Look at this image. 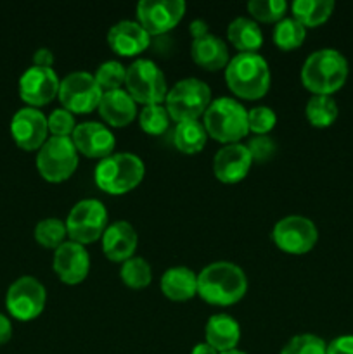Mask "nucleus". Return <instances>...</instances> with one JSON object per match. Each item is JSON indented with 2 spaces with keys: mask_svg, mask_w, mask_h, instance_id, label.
I'll list each match as a JSON object with an SVG mask.
<instances>
[{
  "mask_svg": "<svg viewBox=\"0 0 353 354\" xmlns=\"http://www.w3.org/2000/svg\"><path fill=\"white\" fill-rule=\"evenodd\" d=\"M248 290L244 270L230 261H215L197 275V294L215 306H230Z\"/></svg>",
  "mask_w": 353,
  "mask_h": 354,
  "instance_id": "f257e3e1",
  "label": "nucleus"
},
{
  "mask_svg": "<svg viewBox=\"0 0 353 354\" xmlns=\"http://www.w3.org/2000/svg\"><path fill=\"white\" fill-rule=\"evenodd\" d=\"M348 78V61L336 48L311 52L301 68V82L314 95H331Z\"/></svg>",
  "mask_w": 353,
  "mask_h": 354,
  "instance_id": "f03ea898",
  "label": "nucleus"
},
{
  "mask_svg": "<svg viewBox=\"0 0 353 354\" xmlns=\"http://www.w3.org/2000/svg\"><path fill=\"white\" fill-rule=\"evenodd\" d=\"M225 82L237 97L256 100L269 92V62L258 52H239L225 66Z\"/></svg>",
  "mask_w": 353,
  "mask_h": 354,
  "instance_id": "7ed1b4c3",
  "label": "nucleus"
},
{
  "mask_svg": "<svg viewBox=\"0 0 353 354\" xmlns=\"http://www.w3.org/2000/svg\"><path fill=\"white\" fill-rule=\"evenodd\" d=\"M145 173L144 161L132 152H113L96 166V183L107 194H125L142 182Z\"/></svg>",
  "mask_w": 353,
  "mask_h": 354,
  "instance_id": "20e7f679",
  "label": "nucleus"
},
{
  "mask_svg": "<svg viewBox=\"0 0 353 354\" xmlns=\"http://www.w3.org/2000/svg\"><path fill=\"white\" fill-rule=\"evenodd\" d=\"M204 128L210 137L221 144H237L248 135V111L232 97L211 100L204 113Z\"/></svg>",
  "mask_w": 353,
  "mask_h": 354,
  "instance_id": "39448f33",
  "label": "nucleus"
},
{
  "mask_svg": "<svg viewBox=\"0 0 353 354\" xmlns=\"http://www.w3.org/2000/svg\"><path fill=\"white\" fill-rule=\"evenodd\" d=\"M211 104V88L203 80L182 78L168 90L165 99V107L170 118L175 121H190L204 116L208 106Z\"/></svg>",
  "mask_w": 353,
  "mask_h": 354,
  "instance_id": "423d86ee",
  "label": "nucleus"
},
{
  "mask_svg": "<svg viewBox=\"0 0 353 354\" xmlns=\"http://www.w3.org/2000/svg\"><path fill=\"white\" fill-rule=\"evenodd\" d=\"M127 92L130 93L135 102L163 104L168 93L166 78L161 68L151 59H135L127 68L125 78Z\"/></svg>",
  "mask_w": 353,
  "mask_h": 354,
  "instance_id": "0eeeda50",
  "label": "nucleus"
},
{
  "mask_svg": "<svg viewBox=\"0 0 353 354\" xmlns=\"http://www.w3.org/2000/svg\"><path fill=\"white\" fill-rule=\"evenodd\" d=\"M78 166V151L71 137H51L38 149L37 168L47 182L69 178Z\"/></svg>",
  "mask_w": 353,
  "mask_h": 354,
  "instance_id": "6e6552de",
  "label": "nucleus"
},
{
  "mask_svg": "<svg viewBox=\"0 0 353 354\" xmlns=\"http://www.w3.org/2000/svg\"><path fill=\"white\" fill-rule=\"evenodd\" d=\"M107 228V209L102 201L82 199L71 207L66 218V230L71 241L78 244H90L102 237Z\"/></svg>",
  "mask_w": 353,
  "mask_h": 354,
  "instance_id": "1a4fd4ad",
  "label": "nucleus"
},
{
  "mask_svg": "<svg viewBox=\"0 0 353 354\" xmlns=\"http://www.w3.org/2000/svg\"><path fill=\"white\" fill-rule=\"evenodd\" d=\"M102 88L96 82V76L89 71H73L61 80L59 99L71 113H90L99 107Z\"/></svg>",
  "mask_w": 353,
  "mask_h": 354,
  "instance_id": "9d476101",
  "label": "nucleus"
},
{
  "mask_svg": "<svg viewBox=\"0 0 353 354\" xmlns=\"http://www.w3.org/2000/svg\"><path fill=\"white\" fill-rule=\"evenodd\" d=\"M47 292L40 280L35 277H19L7 289L6 304L9 313L17 320H33L44 311Z\"/></svg>",
  "mask_w": 353,
  "mask_h": 354,
  "instance_id": "9b49d317",
  "label": "nucleus"
},
{
  "mask_svg": "<svg viewBox=\"0 0 353 354\" xmlns=\"http://www.w3.org/2000/svg\"><path fill=\"white\" fill-rule=\"evenodd\" d=\"M272 239L284 252L305 254L317 244L318 232L310 218L291 214L277 221L272 230Z\"/></svg>",
  "mask_w": 353,
  "mask_h": 354,
  "instance_id": "f8f14e48",
  "label": "nucleus"
},
{
  "mask_svg": "<svg viewBox=\"0 0 353 354\" xmlns=\"http://www.w3.org/2000/svg\"><path fill=\"white\" fill-rule=\"evenodd\" d=\"M185 12L183 0H141L137 21L149 35H163L172 30Z\"/></svg>",
  "mask_w": 353,
  "mask_h": 354,
  "instance_id": "ddd939ff",
  "label": "nucleus"
},
{
  "mask_svg": "<svg viewBox=\"0 0 353 354\" xmlns=\"http://www.w3.org/2000/svg\"><path fill=\"white\" fill-rule=\"evenodd\" d=\"M57 73L52 68L30 66L19 78V95L30 107L48 104L59 93Z\"/></svg>",
  "mask_w": 353,
  "mask_h": 354,
  "instance_id": "4468645a",
  "label": "nucleus"
},
{
  "mask_svg": "<svg viewBox=\"0 0 353 354\" xmlns=\"http://www.w3.org/2000/svg\"><path fill=\"white\" fill-rule=\"evenodd\" d=\"M10 133L16 144L24 151L40 149L47 140V116L37 107H23L12 116Z\"/></svg>",
  "mask_w": 353,
  "mask_h": 354,
  "instance_id": "2eb2a0df",
  "label": "nucleus"
},
{
  "mask_svg": "<svg viewBox=\"0 0 353 354\" xmlns=\"http://www.w3.org/2000/svg\"><path fill=\"white\" fill-rule=\"evenodd\" d=\"M71 138L76 151L85 154L87 158H107L113 154L114 145H116L113 131L99 121H85V123L76 124Z\"/></svg>",
  "mask_w": 353,
  "mask_h": 354,
  "instance_id": "dca6fc26",
  "label": "nucleus"
},
{
  "mask_svg": "<svg viewBox=\"0 0 353 354\" xmlns=\"http://www.w3.org/2000/svg\"><path fill=\"white\" fill-rule=\"evenodd\" d=\"M54 270L64 283H80L90 272V254L85 245L64 241L54 251Z\"/></svg>",
  "mask_w": 353,
  "mask_h": 354,
  "instance_id": "f3484780",
  "label": "nucleus"
},
{
  "mask_svg": "<svg viewBox=\"0 0 353 354\" xmlns=\"http://www.w3.org/2000/svg\"><path fill=\"white\" fill-rule=\"evenodd\" d=\"M253 158L246 144H227L215 154L213 173L220 182L237 183L249 173Z\"/></svg>",
  "mask_w": 353,
  "mask_h": 354,
  "instance_id": "a211bd4d",
  "label": "nucleus"
},
{
  "mask_svg": "<svg viewBox=\"0 0 353 354\" xmlns=\"http://www.w3.org/2000/svg\"><path fill=\"white\" fill-rule=\"evenodd\" d=\"M107 44L120 55H137L151 44V35L142 28L138 21L123 19L109 28Z\"/></svg>",
  "mask_w": 353,
  "mask_h": 354,
  "instance_id": "6ab92c4d",
  "label": "nucleus"
},
{
  "mask_svg": "<svg viewBox=\"0 0 353 354\" xmlns=\"http://www.w3.org/2000/svg\"><path fill=\"white\" fill-rule=\"evenodd\" d=\"M102 251L111 261H127L134 256L138 244V235L134 225L120 220L107 225L102 234Z\"/></svg>",
  "mask_w": 353,
  "mask_h": 354,
  "instance_id": "aec40b11",
  "label": "nucleus"
},
{
  "mask_svg": "<svg viewBox=\"0 0 353 354\" xmlns=\"http://www.w3.org/2000/svg\"><path fill=\"white\" fill-rule=\"evenodd\" d=\"M99 113L113 127H127L137 114V102L125 88L109 90L100 97Z\"/></svg>",
  "mask_w": 353,
  "mask_h": 354,
  "instance_id": "412c9836",
  "label": "nucleus"
},
{
  "mask_svg": "<svg viewBox=\"0 0 353 354\" xmlns=\"http://www.w3.org/2000/svg\"><path fill=\"white\" fill-rule=\"evenodd\" d=\"M206 342L213 346L218 353H227L235 349L241 339V327L237 320L227 313H218L208 320L204 328Z\"/></svg>",
  "mask_w": 353,
  "mask_h": 354,
  "instance_id": "4be33fe9",
  "label": "nucleus"
},
{
  "mask_svg": "<svg viewBox=\"0 0 353 354\" xmlns=\"http://www.w3.org/2000/svg\"><path fill=\"white\" fill-rule=\"evenodd\" d=\"M190 55L194 61L203 68L215 71L221 69L228 64L230 55H228V47L220 37L217 35H204V37L196 38L190 45Z\"/></svg>",
  "mask_w": 353,
  "mask_h": 354,
  "instance_id": "5701e85b",
  "label": "nucleus"
},
{
  "mask_svg": "<svg viewBox=\"0 0 353 354\" xmlns=\"http://www.w3.org/2000/svg\"><path fill=\"white\" fill-rule=\"evenodd\" d=\"M161 290L173 301H187L197 294V275L187 266H172L161 277Z\"/></svg>",
  "mask_w": 353,
  "mask_h": 354,
  "instance_id": "b1692460",
  "label": "nucleus"
},
{
  "mask_svg": "<svg viewBox=\"0 0 353 354\" xmlns=\"http://www.w3.org/2000/svg\"><path fill=\"white\" fill-rule=\"evenodd\" d=\"M227 38L241 52H256L263 45V33L258 23L246 16H239L230 21Z\"/></svg>",
  "mask_w": 353,
  "mask_h": 354,
  "instance_id": "393cba45",
  "label": "nucleus"
},
{
  "mask_svg": "<svg viewBox=\"0 0 353 354\" xmlns=\"http://www.w3.org/2000/svg\"><path fill=\"white\" fill-rule=\"evenodd\" d=\"M291 10L294 19L300 21L305 28L318 26L331 17L334 10L332 0H294Z\"/></svg>",
  "mask_w": 353,
  "mask_h": 354,
  "instance_id": "a878e982",
  "label": "nucleus"
},
{
  "mask_svg": "<svg viewBox=\"0 0 353 354\" xmlns=\"http://www.w3.org/2000/svg\"><path fill=\"white\" fill-rule=\"evenodd\" d=\"M206 128L199 120L180 121L175 128V145L183 154H196L206 144Z\"/></svg>",
  "mask_w": 353,
  "mask_h": 354,
  "instance_id": "bb28decb",
  "label": "nucleus"
},
{
  "mask_svg": "<svg viewBox=\"0 0 353 354\" xmlns=\"http://www.w3.org/2000/svg\"><path fill=\"white\" fill-rule=\"evenodd\" d=\"M307 118L314 127H331L338 118V104L331 95H314L307 102Z\"/></svg>",
  "mask_w": 353,
  "mask_h": 354,
  "instance_id": "cd10ccee",
  "label": "nucleus"
},
{
  "mask_svg": "<svg viewBox=\"0 0 353 354\" xmlns=\"http://www.w3.org/2000/svg\"><path fill=\"white\" fill-rule=\"evenodd\" d=\"M305 37H307V28L294 17H282L280 21H277L275 28H273V41L277 47L284 48V50L300 47Z\"/></svg>",
  "mask_w": 353,
  "mask_h": 354,
  "instance_id": "c85d7f7f",
  "label": "nucleus"
},
{
  "mask_svg": "<svg viewBox=\"0 0 353 354\" xmlns=\"http://www.w3.org/2000/svg\"><path fill=\"white\" fill-rule=\"evenodd\" d=\"M120 277L132 289H144L152 280L151 265L141 256H132L130 259L123 261V265H121Z\"/></svg>",
  "mask_w": 353,
  "mask_h": 354,
  "instance_id": "c756f323",
  "label": "nucleus"
},
{
  "mask_svg": "<svg viewBox=\"0 0 353 354\" xmlns=\"http://www.w3.org/2000/svg\"><path fill=\"white\" fill-rule=\"evenodd\" d=\"M66 234V223L59 218H44L35 227V239L38 244L48 249H57L59 245L64 242Z\"/></svg>",
  "mask_w": 353,
  "mask_h": 354,
  "instance_id": "7c9ffc66",
  "label": "nucleus"
},
{
  "mask_svg": "<svg viewBox=\"0 0 353 354\" xmlns=\"http://www.w3.org/2000/svg\"><path fill=\"white\" fill-rule=\"evenodd\" d=\"M170 113L163 104H147L142 107L138 114V123L142 130L151 135H159L168 128L170 124Z\"/></svg>",
  "mask_w": 353,
  "mask_h": 354,
  "instance_id": "2f4dec72",
  "label": "nucleus"
},
{
  "mask_svg": "<svg viewBox=\"0 0 353 354\" xmlns=\"http://www.w3.org/2000/svg\"><path fill=\"white\" fill-rule=\"evenodd\" d=\"M93 76H96V82L99 83L102 92H109V90L121 88L125 78H127V68L116 59H109L97 68Z\"/></svg>",
  "mask_w": 353,
  "mask_h": 354,
  "instance_id": "473e14b6",
  "label": "nucleus"
},
{
  "mask_svg": "<svg viewBox=\"0 0 353 354\" xmlns=\"http://www.w3.org/2000/svg\"><path fill=\"white\" fill-rule=\"evenodd\" d=\"M327 344L324 339L314 334L294 335L289 342L282 348L280 354H325Z\"/></svg>",
  "mask_w": 353,
  "mask_h": 354,
  "instance_id": "72a5a7b5",
  "label": "nucleus"
},
{
  "mask_svg": "<svg viewBox=\"0 0 353 354\" xmlns=\"http://www.w3.org/2000/svg\"><path fill=\"white\" fill-rule=\"evenodd\" d=\"M287 3L284 0H249L248 10L255 19L265 21H280L286 14Z\"/></svg>",
  "mask_w": 353,
  "mask_h": 354,
  "instance_id": "f704fd0d",
  "label": "nucleus"
},
{
  "mask_svg": "<svg viewBox=\"0 0 353 354\" xmlns=\"http://www.w3.org/2000/svg\"><path fill=\"white\" fill-rule=\"evenodd\" d=\"M277 123L275 111L269 106H256L248 111L249 131L255 135H266Z\"/></svg>",
  "mask_w": 353,
  "mask_h": 354,
  "instance_id": "c9c22d12",
  "label": "nucleus"
},
{
  "mask_svg": "<svg viewBox=\"0 0 353 354\" xmlns=\"http://www.w3.org/2000/svg\"><path fill=\"white\" fill-rule=\"evenodd\" d=\"M47 124L52 137H69L76 128L75 114L66 109V107H57L47 118Z\"/></svg>",
  "mask_w": 353,
  "mask_h": 354,
  "instance_id": "e433bc0d",
  "label": "nucleus"
},
{
  "mask_svg": "<svg viewBox=\"0 0 353 354\" xmlns=\"http://www.w3.org/2000/svg\"><path fill=\"white\" fill-rule=\"evenodd\" d=\"M246 147H248L253 161H258V162L269 161L277 151L275 140H273L270 135H255V137L249 138Z\"/></svg>",
  "mask_w": 353,
  "mask_h": 354,
  "instance_id": "4c0bfd02",
  "label": "nucleus"
},
{
  "mask_svg": "<svg viewBox=\"0 0 353 354\" xmlns=\"http://www.w3.org/2000/svg\"><path fill=\"white\" fill-rule=\"evenodd\" d=\"M325 354H353V335H339L327 344Z\"/></svg>",
  "mask_w": 353,
  "mask_h": 354,
  "instance_id": "58836bf2",
  "label": "nucleus"
},
{
  "mask_svg": "<svg viewBox=\"0 0 353 354\" xmlns=\"http://www.w3.org/2000/svg\"><path fill=\"white\" fill-rule=\"evenodd\" d=\"M54 64V52L47 47H40L35 50L33 54V66H40V68H52Z\"/></svg>",
  "mask_w": 353,
  "mask_h": 354,
  "instance_id": "ea45409f",
  "label": "nucleus"
},
{
  "mask_svg": "<svg viewBox=\"0 0 353 354\" xmlns=\"http://www.w3.org/2000/svg\"><path fill=\"white\" fill-rule=\"evenodd\" d=\"M189 31L194 37V40L204 37V35H208V23L204 19H201V17H197V19H194L192 23L189 24Z\"/></svg>",
  "mask_w": 353,
  "mask_h": 354,
  "instance_id": "a19ab883",
  "label": "nucleus"
},
{
  "mask_svg": "<svg viewBox=\"0 0 353 354\" xmlns=\"http://www.w3.org/2000/svg\"><path fill=\"white\" fill-rule=\"evenodd\" d=\"M12 335V324L6 315L0 313V344H6Z\"/></svg>",
  "mask_w": 353,
  "mask_h": 354,
  "instance_id": "79ce46f5",
  "label": "nucleus"
},
{
  "mask_svg": "<svg viewBox=\"0 0 353 354\" xmlns=\"http://www.w3.org/2000/svg\"><path fill=\"white\" fill-rule=\"evenodd\" d=\"M190 354H220L213 346H210L208 342H199V344L194 346L192 353Z\"/></svg>",
  "mask_w": 353,
  "mask_h": 354,
  "instance_id": "37998d69",
  "label": "nucleus"
},
{
  "mask_svg": "<svg viewBox=\"0 0 353 354\" xmlns=\"http://www.w3.org/2000/svg\"><path fill=\"white\" fill-rule=\"evenodd\" d=\"M220 354H246V353L239 351V349H232V351H227V353H220Z\"/></svg>",
  "mask_w": 353,
  "mask_h": 354,
  "instance_id": "c03bdc74",
  "label": "nucleus"
}]
</instances>
